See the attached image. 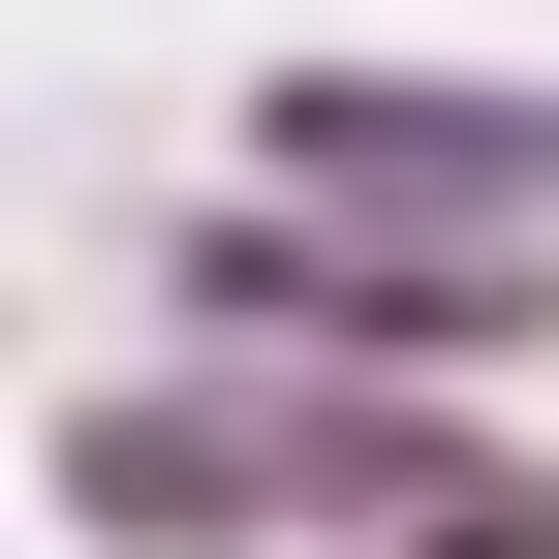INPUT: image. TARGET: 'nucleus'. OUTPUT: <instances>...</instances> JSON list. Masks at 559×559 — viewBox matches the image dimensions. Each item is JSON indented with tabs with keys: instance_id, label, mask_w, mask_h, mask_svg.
I'll use <instances>...</instances> for the list:
<instances>
[{
	"instance_id": "nucleus-1",
	"label": "nucleus",
	"mask_w": 559,
	"mask_h": 559,
	"mask_svg": "<svg viewBox=\"0 0 559 559\" xmlns=\"http://www.w3.org/2000/svg\"><path fill=\"white\" fill-rule=\"evenodd\" d=\"M466 559H559V498H528V528H466Z\"/></svg>"
}]
</instances>
